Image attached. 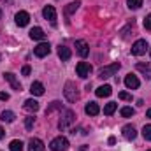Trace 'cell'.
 <instances>
[{"label":"cell","mask_w":151,"mask_h":151,"mask_svg":"<svg viewBox=\"0 0 151 151\" xmlns=\"http://www.w3.org/2000/svg\"><path fill=\"white\" fill-rule=\"evenodd\" d=\"M74 121H76V113L74 111H70V109H67V111H63L62 118H60V121H58V128L63 132V130H67Z\"/></svg>","instance_id":"1"},{"label":"cell","mask_w":151,"mask_h":151,"mask_svg":"<svg viewBox=\"0 0 151 151\" xmlns=\"http://www.w3.org/2000/svg\"><path fill=\"white\" fill-rule=\"evenodd\" d=\"M63 95H65V99H67L69 102H76V100L79 99V91H77V88H76V84L72 81H67V83H65Z\"/></svg>","instance_id":"2"},{"label":"cell","mask_w":151,"mask_h":151,"mask_svg":"<svg viewBox=\"0 0 151 151\" xmlns=\"http://www.w3.org/2000/svg\"><path fill=\"white\" fill-rule=\"evenodd\" d=\"M49 150L51 151H67L69 150V141L65 137H55L51 142H49Z\"/></svg>","instance_id":"3"},{"label":"cell","mask_w":151,"mask_h":151,"mask_svg":"<svg viewBox=\"0 0 151 151\" xmlns=\"http://www.w3.org/2000/svg\"><path fill=\"white\" fill-rule=\"evenodd\" d=\"M119 62H116V63H111V65H106V67H102L100 70H99V77L100 79H107V77H111L114 76L118 70H119Z\"/></svg>","instance_id":"4"},{"label":"cell","mask_w":151,"mask_h":151,"mask_svg":"<svg viewBox=\"0 0 151 151\" xmlns=\"http://www.w3.org/2000/svg\"><path fill=\"white\" fill-rule=\"evenodd\" d=\"M148 49H150L148 42H146L144 39H139V40H135V42H134V46H132V55L141 56V55H146V51H148Z\"/></svg>","instance_id":"5"},{"label":"cell","mask_w":151,"mask_h":151,"mask_svg":"<svg viewBox=\"0 0 151 151\" xmlns=\"http://www.w3.org/2000/svg\"><path fill=\"white\" fill-rule=\"evenodd\" d=\"M91 70H93V69H91V65H90V63H86V62H79V63L76 65V72H77L79 77H83V79L90 77Z\"/></svg>","instance_id":"6"},{"label":"cell","mask_w":151,"mask_h":151,"mask_svg":"<svg viewBox=\"0 0 151 151\" xmlns=\"http://www.w3.org/2000/svg\"><path fill=\"white\" fill-rule=\"evenodd\" d=\"M51 53V46H49V42H40L37 47L34 49V55L37 56V58H44V56H47Z\"/></svg>","instance_id":"7"},{"label":"cell","mask_w":151,"mask_h":151,"mask_svg":"<svg viewBox=\"0 0 151 151\" xmlns=\"http://www.w3.org/2000/svg\"><path fill=\"white\" fill-rule=\"evenodd\" d=\"M42 16H44L51 25H56V11H55L53 5H46V7L42 9Z\"/></svg>","instance_id":"8"},{"label":"cell","mask_w":151,"mask_h":151,"mask_svg":"<svg viewBox=\"0 0 151 151\" xmlns=\"http://www.w3.org/2000/svg\"><path fill=\"white\" fill-rule=\"evenodd\" d=\"M76 51H77L79 56L86 58V56L90 55V46H88V42H86V40H76Z\"/></svg>","instance_id":"9"},{"label":"cell","mask_w":151,"mask_h":151,"mask_svg":"<svg viewBox=\"0 0 151 151\" xmlns=\"http://www.w3.org/2000/svg\"><path fill=\"white\" fill-rule=\"evenodd\" d=\"M14 21H16L18 27H27L28 21H30V14H28L27 11H19V12L14 16Z\"/></svg>","instance_id":"10"},{"label":"cell","mask_w":151,"mask_h":151,"mask_svg":"<svg viewBox=\"0 0 151 151\" xmlns=\"http://www.w3.org/2000/svg\"><path fill=\"white\" fill-rule=\"evenodd\" d=\"M121 134H123V137H125L127 141H134V139L137 137V130H135L134 125H125V127L121 128Z\"/></svg>","instance_id":"11"},{"label":"cell","mask_w":151,"mask_h":151,"mask_svg":"<svg viewBox=\"0 0 151 151\" xmlns=\"http://www.w3.org/2000/svg\"><path fill=\"white\" fill-rule=\"evenodd\" d=\"M125 86H127L128 90H137V88L141 86V81L137 79V76L128 74L127 77H125Z\"/></svg>","instance_id":"12"},{"label":"cell","mask_w":151,"mask_h":151,"mask_svg":"<svg viewBox=\"0 0 151 151\" xmlns=\"http://www.w3.org/2000/svg\"><path fill=\"white\" fill-rule=\"evenodd\" d=\"M4 77H5V81H9V83H11L12 90H16V91H21V84H19V81L16 79V76L12 74V72H4Z\"/></svg>","instance_id":"13"},{"label":"cell","mask_w":151,"mask_h":151,"mask_svg":"<svg viewBox=\"0 0 151 151\" xmlns=\"http://www.w3.org/2000/svg\"><path fill=\"white\" fill-rule=\"evenodd\" d=\"M39 107H40V106H39V102L37 100H34V99H28V100H25V104H23V109H25V111H28V113H37L39 111Z\"/></svg>","instance_id":"14"},{"label":"cell","mask_w":151,"mask_h":151,"mask_svg":"<svg viewBox=\"0 0 151 151\" xmlns=\"http://www.w3.org/2000/svg\"><path fill=\"white\" fill-rule=\"evenodd\" d=\"M58 56H60V60L62 62H69L70 60V56H72V53H70V49L67 47V46H58Z\"/></svg>","instance_id":"15"},{"label":"cell","mask_w":151,"mask_h":151,"mask_svg":"<svg viewBox=\"0 0 151 151\" xmlns=\"http://www.w3.org/2000/svg\"><path fill=\"white\" fill-rule=\"evenodd\" d=\"M84 113L88 114V116H97V114L100 113V107H99L97 102H88L84 106Z\"/></svg>","instance_id":"16"},{"label":"cell","mask_w":151,"mask_h":151,"mask_svg":"<svg viewBox=\"0 0 151 151\" xmlns=\"http://www.w3.org/2000/svg\"><path fill=\"white\" fill-rule=\"evenodd\" d=\"M30 93H32V95H35V97L44 95V84H42L40 81H34V83H32V86H30Z\"/></svg>","instance_id":"17"},{"label":"cell","mask_w":151,"mask_h":151,"mask_svg":"<svg viewBox=\"0 0 151 151\" xmlns=\"http://www.w3.org/2000/svg\"><path fill=\"white\" fill-rule=\"evenodd\" d=\"M44 142L40 141V139H30V142H28V151H44Z\"/></svg>","instance_id":"18"},{"label":"cell","mask_w":151,"mask_h":151,"mask_svg":"<svg viewBox=\"0 0 151 151\" xmlns=\"http://www.w3.org/2000/svg\"><path fill=\"white\" fill-rule=\"evenodd\" d=\"M30 39L32 40H44L46 39V34H44V30L40 27H34L30 30Z\"/></svg>","instance_id":"19"},{"label":"cell","mask_w":151,"mask_h":151,"mask_svg":"<svg viewBox=\"0 0 151 151\" xmlns=\"http://www.w3.org/2000/svg\"><path fill=\"white\" fill-rule=\"evenodd\" d=\"M95 93H97V97H109L111 93H113V88L109 86V84H104V86H100V88H97L95 90Z\"/></svg>","instance_id":"20"},{"label":"cell","mask_w":151,"mask_h":151,"mask_svg":"<svg viewBox=\"0 0 151 151\" xmlns=\"http://www.w3.org/2000/svg\"><path fill=\"white\" fill-rule=\"evenodd\" d=\"M79 5H81V2H79V0H76V2H70V4H67V7H65V14H67V16L74 14L76 11L79 9Z\"/></svg>","instance_id":"21"},{"label":"cell","mask_w":151,"mask_h":151,"mask_svg":"<svg viewBox=\"0 0 151 151\" xmlns=\"http://www.w3.org/2000/svg\"><path fill=\"white\" fill-rule=\"evenodd\" d=\"M14 118H16V116H14L12 111H4V113L0 114V119H2V121H7V123L14 121Z\"/></svg>","instance_id":"22"},{"label":"cell","mask_w":151,"mask_h":151,"mask_svg":"<svg viewBox=\"0 0 151 151\" xmlns=\"http://www.w3.org/2000/svg\"><path fill=\"white\" fill-rule=\"evenodd\" d=\"M9 150H11V151H21V150H23V142H21V141H18V139H14V141H11Z\"/></svg>","instance_id":"23"},{"label":"cell","mask_w":151,"mask_h":151,"mask_svg":"<svg viewBox=\"0 0 151 151\" xmlns=\"http://www.w3.org/2000/svg\"><path fill=\"white\" fill-rule=\"evenodd\" d=\"M116 107H118V104H116V102H109V104H106V107H104V114L111 116V114L116 111Z\"/></svg>","instance_id":"24"},{"label":"cell","mask_w":151,"mask_h":151,"mask_svg":"<svg viewBox=\"0 0 151 151\" xmlns=\"http://www.w3.org/2000/svg\"><path fill=\"white\" fill-rule=\"evenodd\" d=\"M127 5H128V9H139L141 5H142V0H127Z\"/></svg>","instance_id":"25"},{"label":"cell","mask_w":151,"mask_h":151,"mask_svg":"<svg viewBox=\"0 0 151 151\" xmlns=\"http://www.w3.org/2000/svg\"><path fill=\"white\" fill-rule=\"evenodd\" d=\"M56 109H62V102H58V100H55V102H51V106L46 109V114L53 113V111H56Z\"/></svg>","instance_id":"26"},{"label":"cell","mask_w":151,"mask_h":151,"mask_svg":"<svg viewBox=\"0 0 151 151\" xmlns=\"http://www.w3.org/2000/svg\"><path fill=\"white\" fill-rule=\"evenodd\" d=\"M142 135H144L146 141H151V125H144V128H142Z\"/></svg>","instance_id":"27"},{"label":"cell","mask_w":151,"mask_h":151,"mask_svg":"<svg viewBox=\"0 0 151 151\" xmlns=\"http://www.w3.org/2000/svg\"><path fill=\"white\" fill-rule=\"evenodd\" d=\"M134 113H135V111H134L132 107H123V109H121V116H123V118H130V116H134Z\"/></svg>","instance_id":"28"},{"label":"cell","mask_w":151,"mask_h":151,"mask_svg":"<svg viewBox=\"0 0 151 151\" xmlns=\"http://www.w3.org/2000/svg\"><path fill=\"white\" fill-rule=\"evenodd\" d=\"M34 123H35V118H34V116H28V118L25 119V127H27V130H32Z\"/></svg>","instance_id":"29"},{"label":"cell","mask_w":151,"mask_h":151,"mask_svg":"<svg viewBox=\"0 0 151 151\" xmlns=\"http://www.w3.org/2000/svg\"><path fill=\"white\" fill-rule=\"evenodd\" d=\"M137 69L142 72H151V65L150 63H137Z\"/></svg>","instance_id":"30"},{"label":"cell","mask_w":151,"mask_h":151,"mask_svg":"<svg viewBox=\"0 0 151 151\" xmlns=\"http://www.w3.org/2000/svg\"><path fill=\"white\" fill-rule=\"evenodd\" d=\"M144 28L151 32V14H148V16H146V19H144Z\"/></svg>","instance_id":"31"},{"label":"cell","mask_w":151,"mask_h":151,"mask_svg":"<svg viewBox=\"0 0 151 151\" xmlns=\"http://www.w3.org/2000/svg\"><path fill=\"white\" fill-rule=\"evenodd\" d=\"M119 99H121V100H132V95L127 93V91H121V93H119Z\"/></svg>","instance_id":"32"},{"label":"cell","mask_w":151,"mask_h":151,"mask_svg":"<svg viewBox=\"0 0 151 151\" xmlns=\"http://www.w3.org/2000/svg\"><path fill=\"white\" fill-rule=\"evenodd\" d=\"M21 74L28 76V74H30V67H28V65H25V67H23V70H21Z\"/></svg>","instance_id":"33"},{"label":"cell","mask_w":151,"mask_h":151,"mask_svg":"<svg viewBox=\"0 0 151 151\" xmlns=\"http://www.w3.org/2000/svg\"><path fill=\"white\" fill-rule=\"evenodd\" d=\"M0 100H9V93H4V91H0Z\"/></svg>","instance_id":"34"},{"label":"cell","mask_w":151,"mask_h":151,"mask_svg":"<svg viewBox=\"0 0 151 151\" xmlns=\"http://www.w3.org/2000/svg\"><path fill=\"white\" fill-rule=\"evenodd\" d=\"M109 144H111V146H113V144H116V137H113V135L109 137Z\"/></svg>","instance_id":"35"},{"label":"cell","mask_w":151,"mask_h":151,"mask_svg":"<svg viewBox=\"0 0 151 151\" xmlns=\"http://www.w3.org/2000/svg\"><path fill=\"white\" fill-rule=\"evenodd\" d=\"M4 137H5V130L0 127V139H4Z\"/></svg>","instance_id":"36"},{"label":"cell","mask_w":151,"mask_h":151,"mask_svg":"<svg viewBox=\"0 0 151 151\" xmlns=\"http://www.w3.org/2000/svg\"><path fill=\"white\" fill-rule=\"evenodd\" d=\"M146 116H148V118H151V109H148V111H146Z\"/></svg>","instance_id":"37"},{"label":"cell","mask_w":151,"mask_h":151,"mask_svg":"<svg viewBox=\"0 0 151 151\" xmlns=\"http://www.w3.org/2000/svg\"><path fill=\"white\" fill-rule=\"evenodd\" d=\"M0 19H2V11H0Z\"/></svg>","instance_id":"38"},{"label":"cell","mask_w":151,"mask_h":151,"mask_svg":"<svg viewBox=\"0 0 151 151\" xmlns=\"http://www.w3.org/2000/svg\"><path fill=\"white\" fill-rule=\"evenodd\" d=\"M150 51H151V47H150Z\"/></svg>","instance_id":"39"},{"label":"cell","mask_w":151,"mask_h":151,"mask_svg":"<svg viewBox=\"0 0 151 151\" xmlns=\"http://www.w3.org/2000/svg\"><path fill=\"white\" fill-rule=\"evenodd\" d=\"M148 151H151V150H148Z\"/></svg>","instance_id":"40"},{"label":"cell","mask_w":151,"mask_h":151,"mask_svg":"<svg viewBox=\"0 0 151 151\" xmlns=\"http://www.w3.org/2000/svg\"><path fill=\"white\" fill-rule=\"evenodd\" d=\"M0 58H2V56H0Z\"/></svg>","instance_id":"41"}]
</instances>
